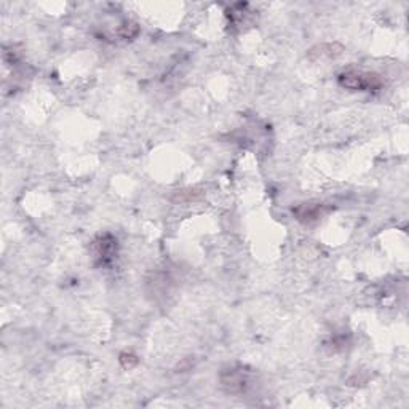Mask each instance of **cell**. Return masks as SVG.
Returning a JSON list of instances; mask_svg holds the SVG:
<instances>
[{
    "label": "cell",
    "instance_id": "obj_1",
    "mask_svg": "<svg viewBox=\"0 0 409 409\" xmlns=\"http://www.w3.org/2000/svg\"><path fill=\"white\" fill-rule=\"evenodd\" d=\"M337 82L342 88L350 91L378 93L384 88V79L378 73H368L360 69H347L337 75Z\"/></svg>",
    "mask_w": 409,
    "mask_h": 409
},
{
    "label": "cell",
    "instance_id": "obj_2",
    "mask_svg": "<svg viewBox=\"0 0 409 409\" xmlns=\"http://www.w3.org/2000/svg\"><path fill=\"white\" fill-rule=\"evenodd\" d=\"M117 250L119 241L112 234L98 235L90 243V256L93 259V264L96 267H107V265L114 262L115 256H117Z\"/></svg>",
    "mask_w": 409,
    "mask_h": 409
},
{
    "label": "cell",
    "instance_id": "obj_3",
    "mask_svg": "<svg viewBox=\"0 0 409 409\" xmlns=\"http://www.w3.org/2000/svg\"><path fill=\"white\" fill-rule=\"evenodd\" d=\"M221 385L223 389L232 395L245 394L251 382V371H248L246 366H229L224 368L219 374Z\"/></svg>",
    "mask_w": 409,
    "mask_h": 409
},
{
    "label": "cell",
    "instance_id": "obj_4",
    "mask_svg": "<svg viewBox=\"0 0 409 409\" xmlns=\"http://www.w3.org/2000/svg\"><path fill=\"white\" fill-rule=\"evenodd\" d=\"M329 211V207H326L322 202H306L292 208V214L301 224H313L322 219Z\"/></svg>",
    "mask_w": 409,
    "mask_h": 409
},
{
    "label": "cell",
    "instance_id": "obj_5",
    "mask_svg": "<svg viewBox=\"0 0 409 409\" xmlns=\"http://www.w3.org/2000/svg\"><path fill=\"white\" fill-rule=\"evenodd\" d=\"M342 53H344V47L341 43H320V45H315L308 50L307 58L313 63H318V61L339 58Z\"/></svg>",
    "mask_w": 409,
    "mask_h": 409
},
{
    "label": "cell",
    "instance_id": "obj_6",
    "mask_svg": "<svg viewBox=\"0 0 409 409\" xmlns=\"http://www.w3.org/2000/svg\"><path fill=\"white\" fill-rule=\"evenodd\" d=\"M119 362L121 366H124L125 369H131L135 368L137 363H140V360H137L136 355H133V353H128V352H121L120 357H119Z\"/></svg>",
    "mask_w": 409,
    "mask_h": 409
},
{
    "label": "cell",
    "instance_id": "obj_7",
    "mask_svg": "<svg viewBox=\"0 0 409 409\" xmlns=\"http://www.w3.org/2000/svg\"><path fill=\"white\" fill-rule=\"evenodd\" d=\"M120 36L124 38H133L137 36L140 32V27H137L136 23H131V21H126V23L120 27Z\"/></svg>",
    "mask_w": 409,
    "mask_h": 409
}]
</instances>
